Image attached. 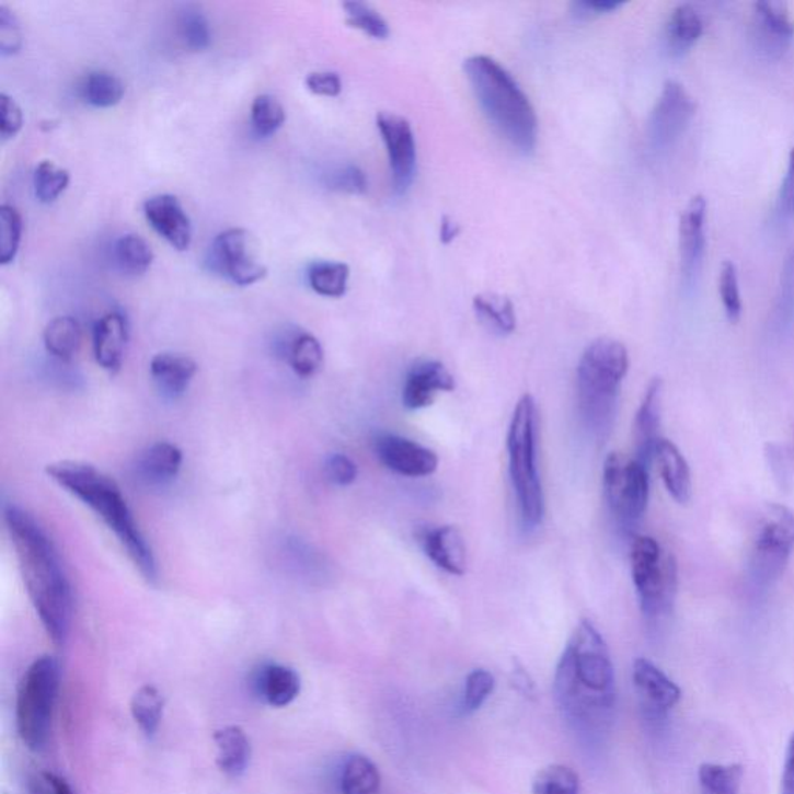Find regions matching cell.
Here are the masks:
<instances>
[{
	"label": "cell",
	"instance_id": "6da1fadb",
	"mask_svg": "<svg viewBox=\"0 0 794 794\" xmlns=\"http://www.w3.org/2000/svg\"><path fill=\"white\" fill-rule=\"evenodd\" d=\"M554 693L566 721L585 734L602 733L617 702L609 646L588 619H583L562 652Z\"/></svg>",
	"mask_w": 794,
	"mask_h": 794
},
{
	"label": "cell",
	"instance_id": "7a4b0ae2",
	"mask_svg": "<svg viewBox=\"0 0 794 794\" xmlns=\"http://www.w3.org/2000/svg\"><path fill=\"white\" fill-rule=\"evenodd\" d=\"M3 518L30 602L51 643L65 646L72 625L73 595L58 550L27 510L7 505Z\"/></svg>",
	"mask_w": 794,
	"mask_h": 794
},
{
	"label": "cell",
	"instance_id": "3957f363",
	"mask_svg": "<svg viewBox=\"0 0 794 794\" xmlns=\"http://www.w3.org/2000/svg\"><path fill=\"white\" fill-rule=\"evenodd\" d=\"M48 479L102 518L114 532L130 562L148 584L159 579L154 551L143 536L117 481L89 462L58 461L46 468Z\"/></svg>",
	"mask_w": 794,
	"mask_h": 794
},
{
	"label": "cell",
	"instance_id": "277c9868",
	"mask_svg": "<svg viewBox=\"0 0 794 794\" xmlns=\"http://www.w3.org/2000/svg\"><path fill=\"white\" fill-rule=\"evenodd\" d=\"M476 102L487 120L517 151H534L539 120L527 93L498 61L486 55H473L464 61Z\"/></svg>",
	"mask_w": 794,
	"mask_h": 794
},
{
	"label": "cell",
	"instance_id": "5b68a950",
	"mask_svg": "<svg viewBox=\"0 0 794 794\" xmlns=\"http://www.w3.org/2000/svg\"><path fill=\"white\" fill-rule=\"evenodd\" d=\"M630 357L624 343L600 337L585 348L577 365V402L585 427L606 441L617 421L619 394Z\"/></svg>",
	"mask_w": 794,
	"mask_h": 794
},
{
	"label": "cell",
	"instance_id": "8992f818",
	"mask_svg": "<svg viewBox=\"0 0 794 794\" xmlns=\"http://www.w3.org/2000/svg\"><path fill=\"white\" fill-rule=\"evenodd\" d=\"M536 435V399L527 393L514 406L506 436L510 483L525 529L539 528L545 517V495L537 469Z\"/></svg>",
	"mask_w": 794,
	"mask_h": 794
},
{
	"label": "cell",
	"instance_id": "52a82bcc",
	"mask_svg": "<svg viewBox=\"0 0 794 794\" xmlns=\"http://www.w3.org/2000/svg\"><path fill=\"white\" fill-rule=\"evenodd\" d=\"M61 670L54 656L36 658L19 683L16 726L22 744L32 751L46 748L50 737Z\"/></svg>",
	"mask_w": 794,
	"mask_h": 794
},
{
	"label": "cell",
	"instance_id": "ba28073f",
	"mask_svg": "<svg viewBox=\"0 0 794 794\" xmlns=\"http://www.w3.org/2000/svg\"><path fill=\"white\" fill-rule=\"evenodd\" d=\"M633 585L643 613L665 617L672 611L678 590V566L674 554L651 536H637L630 550Z\"/></svg>",
	"mask_w": 794,
	"mask_h": 794
},
{
	"label": "cell",
	"instance_id": "9c48e42d",
	"mask_svg": "<svg viewBox=\"0 0 794 794\" xmlns=\"http://www.w3.org/2000/svg\"><path fill=\"white\" fill-rule=\"evenodd\" d=\"M602 490L611 513L622 523H636L647 510L648 469L636 458L610 453L603 462Z\"/></svg>",
	"mask_w": 794,
	"mask_h": 794
},
{
	"label": "cell",
	"instance_id": "30bf717a",
	"mask_svg": "<svg viewBox=\"0 0 794 794\" xmlns=\"http://www.w3.org/2000/svg\"><path fill=\"white\" fill-rule=\"evenodd\" d=\"M794 550V513L786 506L768 505L752 545V569L759 579L773 580L784 572Z\"/></svg>",
	"mask_w": 794,
	"mask_h": 794
},
{
	"label": "cell",
	"instance_id": "8fae6325",
	"mask_svg": "<svg viewBox=\"0 0 794 794\" xmlns=\"http://www.w3.org/2000/svg\"><path fill=\"white\" fill-rule=\"evenodd\" d=\"M211 268L237 286H252L266 278L267 267L253 252L252 237L245 229H229L212 241Z\"/></svg>",
	"mask_w": 794,
	"mask_h": 794
},
{
	"label": "cell",
	"instance_id": "7c38bea8",
	"mask_svg": "<svg viewBox=\"0 0 794 794\" xmlns=\"http://www.w3.org/2000/svg\"><path fill=\"white\" fill-rule=\"evenodd\" d=\"M695 111L697 104L684 85L678 81H667L648 118L647 137L651 147L656 151L672 147L683 136Z\"/></svg>",
	"mask_w": 794,
	"mask_h": 794
},
{
	"label": "cell",
	"instance_id": "4fadbf2b",
	"mask_svg": "<svg viewBox=\"0 0 794 794\" xmlns=\"http://www.w3.org/2000/svg\"><path fill=\"white\" fill-rule=\"evenodd\" d=\"M376 123L389 154L394 192L405 195L416 174V140L412 125L393 112H380Z\"/></svg>",
	"mask_w": 794,
	"mask_h": 794
},
{
	"label": "cell",
	"instance_id": "5bb4252c",
	"mask_svg": "<svg viewBox=\"0 0 794 794\" xmlns=\"http://www.w3.org/2000/svg\"><path fill=\"white\" fill-rule=\"evenodd\" d=\"M376 457L389 471L406 479H425L438 471L434 450L404 436L382 434L375 441Z\"/></svg>",
	"mask_w": 794,
	"mask_h": 794
},
{
	"label": "cell",
	"instance_id": "9a60e30c",
	"mask_svg": "<svg viewBox=\"0 0 794 794\" xmlns=\"http://www.w3.org/2000/svg\"><path fill=\"white\" fill-rule=\"evenodd\" d=\"M752 41L760 54L778 59L794 39V21L785 2L760 0L752 11Z\"/></svg>",
	"mask_w": 794,
	"mask_h": 794
},
{
	"label": "cell",
	"instance_id": "2e32d148",
	"mask_svg": "<svg viewBox=\"0 0 794 794\" xmlns=\"http://www.w3.org/2000/svg\"><path fill=\"white\" fill-rule=\"evenodd\" d=\"M457 382L449 368L439 360L417 361L406 372L402 386V404L410 412L434 405L439 393H452Z\"/></svg>",
	"mask_w": 794,
	"mask_h": 794
},
{
	"label": "cell",
	"instance_id": "e0dca14e",
	"mask_svg": "<svg viewBox=\"0 0 794 794\" xmlns=\"http://www.w3.org/2000/svg\"><path fill=\"white\" fill-rule=\"evenodd\" d=\"M145 218L163 240L170 242L179 252L189 249L193 241V227L181 200L173 195L149 197L143 205Z\"/></svg>",
	"mask_w": 794,
	"mask_h": 794
},
{
	"label": "cell",
	"instance_id": "ac0fdd59",
	"mask_svg": "<svg viewBox=\"0 0 794 794\" xmlns=\"http://www.w3.org/2000/svg\"><path fill=\"white\" fill-rule=\"evenodd\" d=\"M663 402V380L654 378L648 383L646 393H644L643 402L637 408L635 423H633V442H635V458L643 462L647 469H651L654 462L655 447L661 436H659V427H661V404Z\"/></svg>",
	"mask_w": 794,
	"mask_h": 794
},
{
	"label": "cell",
	"instance_id": "d6986e66",
	"mask_svg": "<svg viewBox=\"0 0 794 794\" xmlns=\"http://www.w3.org/2000/svg\"><path fill=\"white\" fill-rule=\"evenodd\" d=\"M129 341V324L122 312L103 315L93 326V356L96 364L115 375L120 371Z\"/></svg>",
	"mask_w": 794,
	"mask_h": 794
},
{
	"label": "cell",
	"instance_id": "ffe728a7",
	"mask_svg": "<svg viewBox=\"0 0 794 794\" xmlns=\"http://www.w3.org/2000/svg\"><path fill=\"white\" fill-rule=\"evenodd\" d=\"M707 204L703 196H693L686 205L680 219V253L681 268L686 281L691 283L693 275L702 264L706 237H704V219Z\"/></svg>",
	"mask_w": 794,
	"mask_h": 794
},
{
	"label": "cell",
	"instance_id": "44dd1931",
	"mask_svg": "<svg viewBox=\"0 0 794 794\" xmlns=\"http://www.w3.org/2000/svg\"><path fill=\"white\" fill-rule=\"evenodd\" d=\"M424 553L450 576H464L468 572V548L462 532L453 525L430 529L423 536Z\"/></svg>",
	"mask_w": 794,
	"mask_h": 794
},
{
	"label": "cell",
	"instance_id": "7402d4cb",
	"mask_svg": "<svg viewBox=\"0 0 794 794\" xmlns=\"http://www.w3.org/2000/svg\"><path fill=\"white\" fill-rule=\"evenodd\" d=\"M633 684L641 699L656 712L672 710L680 702L681 689L646 658H637L633 663Z\"/></svg>",
	"mask_w": 794,
	"mask_h": 794
},
{
	"label": "cell",
	"instance_id": "603a6c76",
	"mask_svg": "<svg viewBox=\"0 0 794 794\" xmlns=\"http://www.w3.org/2000/svg\"><path fill=\"white\" fill-rule=\"evenodd\" d=\"M253 689L272 707L289 706L301 691V678L292 667L268 663L253 677Z\"/></svg>",
	"mask_w": 794,
	"mask_h": 794
},
{
	"label": "cell",
	"instance_id": "cb8c5ba5",
	"mask_svg": "<svg viewBox=\"0 0 794 794\" xmlns=\"http://www.w3.org/2000/svg\"><path fill=\"white\" fill-rule=\"evenodd\" d=\"M149 371L162 396L179 399L184 396L195 378L197 364L184 354L160 353L152 357Z\"/></svg>",
	"mask_w": 794,
	"mask_h": 794
},
{
	"label": "cell",
	"instance_id": "d4e9b609",
	"mask_svg": "<svg viewBox=\"0 0 794 794\" xmlns=\"http://www.w3.org/2000/svg\"><path fill=\"white\" fill-rule=\"evenodd\" d=\"M654 461L667 492L675 502L686 505L692 497V475L684 454L669 439L661 438L655 447Z\"/></svg>",
	"mask_w": 794,
	"mask_h": 794
},
{
	"label": "cell",
	"instance_id": "484cf974",
	"mask_svg": "<svg viewBox=\"0 0 794 794\" xmlns=\"http://www.w3.org/2000/svg\"><path fill=\"white\" fill-rule=\"evenodd\" d=\"M184 462V453L174 444L160 441L149 446L137 460V475L147 484L160 486L170 483L179 475Z\"/></svg>",
	"mask_w": 794,
	"mask_h": 794
},
{
	"label": "cell",
	"instance_id": "4316f807",
	"mask_svg": "<svg viewBox=\"0 0 794 794\" xmlns=\"http://www.w3.org/2000/svg\"><path fill=\"white\" fill-rule=\"evenodd\" d=\"M216 749H218L219 770L229 778H240L245 773L252 756L250 740L245 730L240 726H226L215 733Z\"/></svg>",
	"mask_w": 794,
	"mask_h": 794
},
{
	"label": "cell",
	"instance_id": "83f0119b",
	"mask_svg": "<svg viewBox=\"0 0 794 794\" xmlns=\"http://www.w3.org/2000/svg\"><path fill=\"white\" fill-rule=\"evenodd\" d=\"M702 33L703 21L699 11L689 3H681L672 11L666 24L667 50L674 56L688 54Z\"/></svg>",
	"mask_w": 794,
	"mask_h": 794
},
{
	"label": "cell",
	"instance_id": "f1b7e54d",
	"mask_svg": "<svg viewBox=\"0 0 794 794\" xmlns=\"http://www.w3.org/2000/svg\"><path fill=\"white\" fill-rule=\"evenodd\" d=\"M281 356L300 378L309 379L322 370L324 352L315 335L297 333L281 343Z\"/></svg>",
	"mask_w": 794,
	"mask_h": 794
},
{
	"label": "cell",
	"instance_id": "f546056e",
	"mask_svg": "<svg viewBox=\"0 0 794 794\" xmlns=\"http://www.w3.org/2000/svg\"><path fill=\"white\" fill-rule=\"evenodd\" d=\"M81 331L80 323L73 317H56L44 330V346L47 353L59 361H70L80 352Z\"/></svg>",
	"mask_w": 794,
	"mask_h": 794
},
{
	"label": "cell",
	"instance_id": "4dcf8cb0",
	"mask_svg": "<svg viewBox=\"0 0 794 794\" xmlns=\"http://www.w3.org/2000/svg\"><path fill=\"white\" fill-rule=\"evenodd\" d=\"M473 311L481 323L486 324L498 335H509L516 331V309L508 297L498 294H480L473 298Z\"/></svg>",
	"mask_w": 794,
	"mask_h": 794
},
{
	"label": "cell",
	"instance_id": "1f68e13d",
	"mask_svg": "<svg viewBox=\"0 0 794 794\" xmlns=\"http://www.w3.org/2000/svg\"><path fill=\"white\" fill-rule=\"evenodd\" d=\"M78 92L84 103L106 110L122 102L125 84L117 74L106 70H93L80 81Z\"/></svg>",
	"mask_w": 794,
	"mask_h": 794
},
{
	"label": "cell",
	"instance_id": "d6a6232c",
	"mask_svg": "<svg viewBox=\"0 0 794 794\" xmlns=\"http://www.w3.org/2000/svg\"><path fill=\"white\" fill-rule=\"evenodd\" d=\"M379 789L380 773L370 759L354 755L345 760L341 773L342 794H376Z\"/></svg>",
	"mask_w": 794,
	"mask_h": 794
},
{
	"label": "cell",
	"instance_id": "836d02e7",
	"mask_svg": "<svg viewBox=\"0 0 794 794\" xmlns=\"http://www.w3.org/2000/svg\"><path fill=\"white\" fill-rule=\"evenodd\" d=\"M349 267L335 261H315L308 268V281L314 292L327 298H341L348 289Z\"/></svg>",
	"mask_w": 794,
	"mask_h": 794
},
{
	"label": "cell",
	"instance_id": "e575fe53",
	"mask_svg": "<svg viewBox=\"0 0 794 794\" xmlns=\"http://www.w3.org/2000/svg\"><path fill=\"white\" fill-rule=\"evenodd\" d=\"M115 261L125 274L140 277L147 274L154 261V252L139 234H125L115 242Z\"/></svg>",
	"mask_w": 794,
	"mask_h": 794
},
{
	"label": "cell",
	"instance_id": "d590c367",
	"mask_svg": "<svg viewBox=\"0 0 794 794\" xmlns=\"http://www.w3.org/2000/svg\"><path fill=\"white\" fill-rule=\"evenodd\" d=\"M130 714L147 737L158 733L163 717V697L154 686H143L130 700Z\"/></svg>",
	"mask_w": 794,
	"mask_h": 794
},
{
	"label": "cell",
	"instance_id": "8d00e7d4",
	"mask_svg": "<svg viewBox=\"0 0 794 794\" xmlns=\"http://www.w3.org/2000/svg\"><path fill=\"white\" fill-rule=\"evenodd\" d=\"M744 779L740 763H703L699 768L700 792L702 794H739Z\"/></svg>",
	"mask_w": 794,
	"mask_h": 794
},
{
	"label": "cell",
	"instance_id": "74e56055",
	"mask_svg": "<svg viewBox=\"0 0 794 794\" xmlns=\"http://www.w3.org/2000/svg\"><path fill=\"white\" fill-rule=\"evenodd\" d=\"M179 36L186 48L203 51L210 47L211 28L207 16L196 7H185L177 18Z\"/></svg>",
	"mask_w": 794,
	"mask_h": 794
},
{
	"label": "cell",
	"instance_id": "f35d334b",
	"mask_svg": "<svg viewBox=\"0 0 794 794\" xmlns=\"http://www.w3.org/2000/svg\"><path fill=\"white\" fill-rule=\"evenodd\" d=\"M69 182V171L55 165L50 160H44L35 168V174H33L36 199L43 204H54L66 192Z\"/></svg>",
	"mask_w": 794,
	"mask_h": 794
},
{
	"label": "cell",
	"instance_id": "ab89813d",
	"mask_svg": "<svg viewBox=\"0 0 794 794\" xmlns=\"http://www.w3.org/2000/svg\"><path fill=\"white\" fill-rule=\"evenodd\" d=\"M343 10H345L346 24L349 27L360 30L365 35L375 37V39H387L390 36L389 22L368 3L349 0V2L343 3Z\"/></svg>",
	"mask_w": 794,
	"mask_h": 794
},
{
	"label": "cell",
	"instance_id": "60d3db41",
	"mask_svg": "<svg viewBox=\"0 0 794 794\" xmlns=\"http://www.w3.org/2000/svg\"><path fill=\"white\" fill-rule=\"evenodd\" d=\"M579 776L565 766L543 768L532 784V794H579Z\"/></svg>",
	"mask_w": 794,
	"mask_h": 794
},
{
	"label": "cell",
	"instance_id": "b9f144b4",
	"mask_svg": "<svg viewBox=\"0 0 794 794\" xmlns=\"http://www.w3.org/2000/svg\"><path fill=\"white\" fill-rule=\"evenodd\" d=\"M252 125L261 137L274 136L286 122V111L274 95L263 93L252 104Z\"/></svg>",
	"mask_w": 794,
	"mask_h": 794
},
{
	"label": "cell",
	"instance_id": "7bdbcfd3",
	"mask_svg": "<svg viewBox=\"0 0 794 794\" xmlns=\"http://www.w3.org/2000/svg\"><path fill=\"white\" fill-rule=\"evenodd\" d=\"M22 240V216L13 205L0 207V263L3 266L16 258Z\"/></svg>",
	"mask_w": 794,
	"mask_h": 794
},
{
	"label": "cell",
	"instance_id": "ee69618b",
	"mask_svg": "<svg viewBox=\"0 0 794 794\" xmlns=\"http://www.w3.org/2000/svg\"><path fill=\"white\" fill-rule=\"evenodd\" d=\"M323 185L326 188L346 195H364L368 188V179L357 165H338L331 168L323 174Z\"/></svg>",
	"mask_w": 794,
	"mask_h": 794
},
{
	"label": "cell",
	"instance_id": "f6af8a7d",
	"mask_svg": "<svg viewBox=\"0 0 794 794\" xmlns=\"http://www.w3.org/2000/svg\"><path fill=\"white\" fill-rule=\"evenodd\" d=\"M495 689L494 675L484 669L472 670L465 678L464 697L461 710L464 714H472L483 706Z\"/></svg>",
	"mask_w": 794,
	"mask_h": 794
},
{
	"label": "cell",
	"instance_id": "bcb514c9",
	"mask_svg": "<svg viewBox=\"0 0 794 794\" xmlns=\"http://www.w3.org/2000/svg\"><path fill=\"white\" fill-rule=\"evenodd\" d=\"M718 290H721L723 308L730 322H737L740 319L744 304H741L739 275H737L736 264L733 261H725L718 278Z\"/></svg>",
	"mask_w": 794,
	"mask_h": 794
},
{
	"label": "cell",
	"instance_id": "7dc6e473",
	"mask_svg": "<svg viewBox=\"0 0 794 794\" xmlns=\"http://www.w3.org/2000/svg\"><path fill=\"white\" fill-rule=\"evenodd\" d=\"M324 472L331 483L341 487L352 486L359 475L356 462L343 453L331 454L324 464Z\"/></svg>",
	"mask_w": 794,
	"mask_h": 794
},
{
	"label": "cell",
	"instance_id": "c3c4849f",
	"mask_svg": "<svg viewBox=\"0 0 794 794\" xmlns=\"http://www.w3.org/2000/svg\"><path fill=\"white\" fill-rule=\"evenodd\" d=\"M21 47L22 33L18 18L5 5H0V51L2 55H14Z\"/></svg>",
	"mask_w": 794,
	"mask_h": 794
},
{
	"label": "cell",
	"instance_id": "681fc988",
	"mask_svg": "<svg viewBox=\"0 0 794 794\" xmlns=\"http://www.w3.org/2000/svg\"><path fill=\"white\" fill-rule=\"evenodd\" d=\"M24 125L21 107L7 93L0 95V137L3 141L13 139Z\"/></svg>",
	"mask_w": 794,
	"mask_h": 794
},
{
	"label": "cell",
	"instance_id": "f907efd6",
	"mask_svg": "<svg viewBox=\"0 0 794 794\" xmlns=\"http://www.w3.org/2000/svg\"><path fill=\"white\" fill-rule=\"evenodd\" d=\"M306 88L320 96H337L342 92V80L335 72H312L306 77Z\"/></svg>",
	"mask_w": 794,
	"mask_h": 794
},
{
	"label": "cell",
	"instance_id": "816d5d0a",
	"mask_svg": "<svg viewBox=\"0 0 794 794\" xmlns=\"http://www.w3.org/2000/svg\"><path fill=\"white\" fill-rule=\"evenodd\" d=\"M779 211L786 218L794 216V148L790 152L789 170H786L784 182L779 195Z\"/></svg>",
	"mask_w": 794,
	"mask_h": 794
},
{
	"label": "cell",
	"instance_id": "f5cc1de1",
	"mask_svg": "<svg viewBox=\"0 0 794 794\" xmlns=\"http://www.w3.org/2000/svg\"><path fill=\"white\" fill-rule=\"evenodd\" d=\"M624 5L619 0H583V2H574L573 10L577 16H590V14H607L617 11Z\"/></svg>",
	"mask_w": 794,
	"mask_h": 794
},
{
	"label": "cell",
	"instance_id": "db71d44e",
	"mask_svg": "<svg viewBox=\"0 0 794 794\" xmlns=\"http://www.w3.org/2000/svg\"><path fill=\"white\" fill-rule=\"evenodd\" d=\"M781 794H794V734L786 748Z\"/></svg>",
	"mask_w": 794,
	"mask_h": 794
},
{
	"label": "cell",
	"instance_id": "11a10c76",
	"mask_svg": "<svg viewBox=\"0 0 794 794\" xmlns=\"http://www.w3.org/2000/svg\"><path fill=\"white\" fill-rule=\"evenodd\" d=\"M28 794H58V792H56L54 782H51L48 773H44L43 776L30 781Z\"/></svg>",
	"mask_w": 794,
	"mask_h": 794
},
{
	"label": "cell",
	"instance_id": "9f6ffc18",
	"mask_svg": "<svg viewBox=\"0 0 794 794\" xmlns=\"http://www.w3.org/2000/svg\"><path fill=\"white\" fill-rule=\"evenodd\" d=\"M460 223L454 222L449 216H444L441 227H439V238L444 244H450L460 234Z\"/></svg>",
	"mask_w": 794,
	"mask_h": 794
},
{
	"label": "cell",
	"instance_id": "6f0895ef",
	"mask_svg": "<svg viewBox=\"0 0 794 794\" xmlns=\"http://www.w3.org/2000/svg\"><path fill=\"white\" fill-rule=\"evenodd\" d=\"M48 776H50L51 782H54L56 792H58V794H74L73 790L70 789V785L67 784L65 779L55 776V774H50V773H48Z\"/></svg>",
	"mask_w": 794,
	"mask_h": 794
}]
</instances>
